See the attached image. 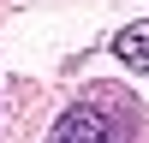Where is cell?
<instances>
[{
    "mask_svg": "<svg viewBox=\"0 0 149 143\" xmlns=\"http://www.w3.org/2000/svg\"><path fill=\"white\" fill-rule=\"evenodd\" d=\"M131 131H137V107L95 90V95L72 101L66 113L54 119L48 143H131Z\"/></svg>",
    "mask_w": 149,
    "mask_h": 143,
    "instance_id": "1",
    "label": "cell"
},
{
    "mask_svg": "<svg viewBox=\"0 0 149 143\" xmlns=\"http://www.w3.org/2000/svg\"><path fill=\"white\" fill-rule=\"evenodd\" d=\"M113 60H125L131 72H149V18L125 24V30L113 36Z\"/></svg>",
    "mask_w": 149,
    "mask_h": 143,
    "instance_id": "2",
    "label": "cell"
}]
</instances>
